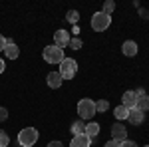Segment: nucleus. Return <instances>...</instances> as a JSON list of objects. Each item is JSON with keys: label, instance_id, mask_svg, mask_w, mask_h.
Instances as JSON below:
<instances>
[{"label": "nucleus", "instance_id": "obj_1", "mask_svg": "<svg viewBox=\"0 0 149 147\" xmlns=\"http://www.w3.org/2000/svg\"><path fill=\"white\" fill-rule=\"evenodd\" d=\"M38 137H40V133L36 127H24L18 133V143H20V147H34Z\"/></svg>", "mask_w": 149, "mask_h": 147}, {"label": "nucleus", "instance_id": "obj_2", "mask_svg": "<svg viewBox=\"0 0 149 147\" xmlns=\"http://www.w3.org/2000/svg\"><path fill=\"white\" fill-rule=\"evenodd\" d=\"M42 56H44V60H46L48 64H58V66H60V64L64 62V50L52 44V46H46V48H44Z\"/></svg>", "mask_w": 149, "mask_h": 147}, {"label": "nucleus", "instance_id": "obj_3", "mask_svg": "<svg viewBox=\"0 0 149 147\" xmlns=\"http://www.w3.org/2000/svg\"><path fill=\"white\" fill-rule=\"evenodd\" d=\"M78 113H80V119H92L95 115V102L90 100V98H84L78 102Z\"/></svg>", "mask_w": 149, "mask_h": 147}, {"label": "nucleus", "instance_id": "obj_4", "mask_svg": "<svg viewBox=\"0 0 149 147\" xmlns=\"http://www.w3.org/2000/svg\"><path fill=\"white\" fill-rule=\"evenodd\" d=\"M78 74V62L74 58H64V62L60 64V76L62 79H72Z\"/></svg>", "mask_w": 149, "mask_h": 147}, {"label": "nucleus", "instance_id": "obj_5", "mask_svg": "<svg viewBox=\"0 0 149 147\" xmlns=\"http://www.w3.org/2000/svg\"><path fill=\"white\" fill-rule=\"evenodd\" d=\"M111 26V16L103 14V12H95L92 16V28L95 32H105Z\"/></svg>", "mask_w": 149, "mask_h": 147}, {"label": "nucleus", "instance_id": "obj_6", "mask_svg": "<svg viewBox=\"0 0 149 147\" xmlns=\"http://www.w3.org/2000/svg\"><path fill=\"white\" fill-rule=\"evenodd\" d=\"M70 32H66V30H56L54 32V46H58V48H68L70 46Z\"/></svg>", "mask_w": 149, "mask_h": 147}, {"label": "nucleus", "instance_id": "obj_7", "mask_svg": "<svg viewBox=\"0 0 149 147\" xmlns=\"http://www.w3.org/2000/svg\"><path fill=\"white\" fill-rule=\"evenodd\" d=\"M111 139H117V141H125L127 139V127L123 123H113L111 125Z\"/></svg>", "mask_w": 149, "mask_h": 147}, {"label": "nucleus", "instance_id": "obj_8", "mask_svg": "<svg viewBox=\"0 0 149 147\" xmlns=\"http://www.w3.org/2000/svg\"><path fill=\"white\" fill-rule=\"evenodd\" d=\"M127 121L133 125H139L145 121V113L141 111V109H137V107H133V109H129V113H127Z\"/></svg>", "mask_w": 149, "mask_h": 147}, {"label": "nucleus", "instance_id": "obj_9", "mask_svg": "<svg viewBox=\"0 0 149 147\" xmlns=\"http://www.w3.org/2000/svg\"><path fill=\"white\" fill-rule=\"evenodd\" d=\"M121 105L127 107V109H133V107L137 105V95H135V91H125V93L121 95Z\"/></svg>", "mask_w": 149, "mask_h": 147}, {"label": "nucleus", "instance_id": "obj_10", "mask_svg": "<svg viewBox=\"0 0 149 147\" xmlns=\"http://www.w3.org/2000/svg\"><path fill=\"white\" fill-rule=\"evenodd\" d=\"M4 54H6V58H8V60H16V58L20 56V48L14 44L12 40H8V38H6V48H4Z\"/></svg>", "mask_w": 149, "mask_h": 147}, {"label": "nucleus", "instance_id": "obj_11", "mask_svg": "<svg viewBox=\"0 0 149 147\" xmlns=\"http://www.w3.org/2000/svg\"><path fill=\"white\" fill-rule=\"evenodd\" d=\"M46 82H48V88H52V90H58V88L64 84V79H62V76H60V72H50L48 78H46Z\"/></svg>", "mask_w": 149, "mask_h": 147}, {"label": "nucleus", "instance_id": "obj_12", "mask_svg": "<svg viewBox=\"0 0 149 147\" xmlns=\"http://www.w3.org/2000/svg\"><path fill=\"white\" fill-rule=\"evenodd\" d=\"M90 145H92V139L86 135V133H81V135H74L72 143H70V147H90Z\"/></svg>", "mask_w": 149, "mask_h": 147}, {"label": "nucleus", "instance_id": "obj_13", "mask_svg": "<svg viewBox=\"0 0 149 147\" xmlns=\"http://www.w3.org/2000/svg\"><path fill=\"white\" fill-rule=\"evenodd\" d=\"M121 52H123V56L133 58L135 54H137V44H135L133 40H125V42H123V46H121Z\"/></svg>", "mask_w": 149, "mask_h": 147}, {"label": "nucleus", "instance_id": "obj_14", "mask_svg": "<svg viewBox=\"0 0 149 147\" xmlns=\"http://www.w3.org/2000/svg\"><path fill=\"white\" fill-rule=\"evenodd\" d=\"M86 135L90 137V139L97 137V135H100V123H95V121H92V123H86Z\"/></svg>", "mask_w": 149, "mask_h": 147}, {"label": "nucleus", "instance_id": "obj_15", "mask_svg": "<svg viewBox=\"0 0 149 147\" xmlns=\"http://www.w3.org/2000/svg\"><path fill=\"white\" fill-rule=\"evenodd\" d=\"M135 107L141 109L143 113L149 111V95H147V93H143V95H139V98H137V105H135Z\"/></svg>", "mask_w": 149, "mask_h": 147}, {"label": "nucleus", "instance_id": "obj_16", "mask_svg": "<svg viewBox=\"0 0 149 147\" xmlns=\"http://www.w3.org/2000/svg\"><path fill=\"white\" fill-rule=\"evenodd\" d=\"M72 133H74V135H81V133H86V123H84L81 119L74 121V123H72Z\"/></svg>", "mask_w": 149, "mask_h": 147}, {"label": "nucleus", "instance_id": "obj_17", "mask_svg": "<svg viewBox=\"0 0 149 147\" xmlns=\"http://www.w3.org/2000/svg\"><path fill=\"white\" fill-rule=\"evenodd\" d=\"M127 113H129V109L127 107H123V105H117L113 109V115L117 121H121V119H127Z\"/></svg>", "mask_w": 149, "mask_h": 147}, {"label": "nucleus", "instance_id": "obj_18", "mask_svg": "<svg viewBox=\"0 0 149 147\" xmlns=\"http://www.w3.org/2000/svg\"><path fill=\"white\" fill-rule=\"evenodd\" d=\"M115 10V2L113 0H105L103 2V8H102V12L103 14H107V16H111V12Z\"/></svg>", "mask_w": 149, "mask_h": 147}, {"label": "nucleus", "instance_id": "obj_19", "mask_svg": "<svg viewBox=\"0 0 149 147\" xmlns=\"http://www.w3.org/2000/svg\"><path fill=\"white\" fill-rule=\"evenodd\" d=\"M109 109V103L105 102V100H100V102H95V113H105Z\"/></svg>", "mask_w": 149, "mask_h": 147}, {"label": "nucleus", "instance_id": "obj_20", "mask_svg": "<svg viewBox=\"0 0 149 147\" xmlns=\"http://www.w3.org/2000/svg\"><path fill=\"white\" fill-rule=\"evenodd\" d=\"M66 20H68V22H72V24H76L78 20H80V14H78L76 10H70L68 14H66Z\"/></svg>", "mask_w": 149, "mask_h": 147}, {"label": "nucleus", "instance_id": "obj_21", "mask_svg": "<svg viewBox=\"0 0 149 147\" xmlns=\"http://www.w3.org/2000/svg\"><path fill=\"white\" fill-rule=\"evenodd\" d=\"M8 143H10V137H8V133L0 129V147H6Z\"/></svg>", "mask_w": 149, "mask_h": 147}, {"label": "nucleus", "instance_id": "obj_22", "mask_svg": "<svg viewBox=\"0 0 149 147\" xmlns=\"http://www.w3.org/2000/svg\"><path fill=\"white\" fill-rule=\"evenodd\" d=\"M70 48H72V50H80V48H81L80 36H76V38H72V40H70Z\"/></svg>", "mask_w": 149, "mask_h": 147}, {"label": "nucleus", "instance_id": "obj_23", "mask_svg": "<svg viewBox=\"0 0 149 147\" xmlns=\"http://www.w3.org/2000/svg\"><path fill=\"white\" fill-rule=\"evenodd\" d=\"M103 147H121V141H117V139H109Z\"/></svg>", "mask_w": 149, "mask_h": 147}, {"label": "nucleus", "instance_id": "obj_24", "mask_svg": "<svg viewBox=\"0 0 149 147\" xmlns=\"http://www.w3.org/2000/svg\"><path fill=\"white\" fill-rule=\"evenodd\" d=\"M4 119H8V109L6 107H0V121H4Z\"/></svg>", "mask_w": 149, "mask_h": 147}, {"label": "nucleus", "instance_id": "obj_25", "mask_svg": "<svg viewBox=\"0 0 149 147\" xmlns=\"http://www.w3.org/2000/svg\"><path fill=\"white\" fill-rule=\"evenodd\" d=\"M121 147H137V143L131 139H125V141H121Z\"/></svg>", "mask_w": 149, "mask_h": 147}, {"label": "nucleus", "instance_id": "obj_26", "mask_svg": "<svg viewBox=\"0 0 149 147\" xmlns=\"http://www.w3.org/2000/svg\"><path fill=\"white\" fill-rule=\"evenodd\" d=\"M4 48H6V38L0 34V52H4Z\"/></svg>", "mask_w": 149, "mask_h": 147}, {"label": "nucleus", "instance_id": "obj_27", "mask_svg": "<svg viewBox=\"0 0 149 147\" xmlns=\"http://www.w3.org/2000/svg\"><path fill=\"white\" fill-rule=\"evenodd\" d=\"M48 147H64V143H62V141H50Z\"/></svg>", "mask_w": 149, "mask_h": 147}, {"label": "nucleus", "instance_id": "obj_28", "mask_svg": "<svg viewBox=\"0 0 149 147\" xmlns=\"http://www.w3.org/2000/svg\"><path fill=\"white\" fill-rule=\"evenodd\" d=\"M4 70H6V62H4V60H0V74H2Z\"/></svg>", "mask_w": 149, "mask_h": 147}, {"label": "nucleus", "instance_id": "obj_29", "mask_svg": "<svg viewBox=\"0 0 149 147\" xmlns=\"http://www.w3.org/2000/svg\"><path fill=\"white\" fill-rule=\"evenodd\" d=\"M145 147H149V145H145Z\"/></svg>", "mask_w": 149, "mask_h": 147}]
</instances>
